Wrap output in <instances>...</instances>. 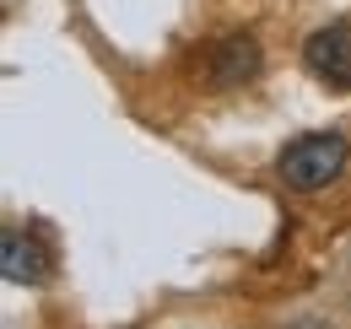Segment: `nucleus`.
<instances>
[{
    "label": "nucleus",
    "instance_id": "f257e3e1",
    "mask_svg": "<svg viewBox=\"0 0 351 329\" xmlns=\"http://www.w3.org/2000/svg\"><path fill=\"white\" fill-rule=\"evenodd\" d=\"M351 162V146L346 135H335V130H313V135H298V141H287L281 146V157H276V167H281V178L292 184V189H324V184H335L341 173H346Z\"/></svg>",
    "mask_w": 351,
    "mask_h": 329
},
{
    "label": "nucleus",
    "instance_id": "f03ea898",
    "mask_svg": "<svg viewBox=\"0 0 351 329\" xmlns=\"http://www.w3.org/2000/svg\"><path fill=\"white\" fill-rule=\"evenodd\" d=\"M303 65L308 76L330 92H351V22H330L313 27L303 38Z\"/></svg>",
    "mask_w": 351,
    "mask_h": 329
},
{
    "label": "nucleus",
    "instance_id": "7ed1b4c3",
    "mask_svg": "<svg viewBox=\"0 0 351 329\" xmlns=\"http://www.w3.org/2000/svg\"><path fill=\"white\" fill-rule=\"evenodd\" d=\"M0 270H5L11 287H44L49 276H54V248H49L33 227H5Z\"/></svg>",
    "mask_w": 351,
    "mask_h": 329
},
{
    "label": "nucleus",
    "instance_id": "20e7f679",
    "mask_svg": "<svg viewBox=\"0 0 351 329\" xmlns=\"http://www.w3.org/2000/svg\"><path fill=\"white\" fill-rule=\"evenodd\" d=\"M260 65H265V54L254 33H227V38H217L206 49V86H221V92L243 86L260 76Z\"/></svg>",
    "mask_w": 351,
    "mask_h": 329
},
{
    "label": "nucleus",
    "instance_id": "39448f33",
    "mask_svg": "<svg viewBox=\"0 0 351 329\" xmlns=\"http://www.w3.org/2000/svg\"><path fill=\"white\" fill-rule=\"evenodd\" d=\"M292 329H335V324H319V319H308V324H292Z\"/></svg>",
    "mask_w": 351,
    "mask_h": 329
}]
</instances>
